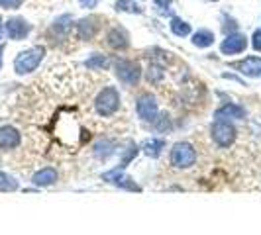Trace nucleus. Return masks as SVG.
<instances>
[{"mask_svg": "<svg viewBox=\"0 0 261 235\" xmlns=\"http://www.w3.org/2000/svg\"><path fill=\"white\" fill-rule=\"evenodd\" d=\"M45 59V47L43 45H34V47H28L24 51H20L14 59V71L16 75L24 77V75H30L34 73L41 61Z\"/></svg>", "mask_w": 261, "mask_h": 235, "instance_id": "f257e3e1", "label": "nucleus"}, {"mask_svg": "<svg viewBox=\"0 0 261 235\" xmlns=\"http://www.w3.org/2000/svg\"><path fill=\"white\" fill-rule=\"evenodd\" d=\"M120 102H122V98H120L116 86H105L94 98V110L98 116L110 118L120 110Z\"/></svg>", "mask_w": 261, "mask_h": 235, "instance_id": "f03ea898", "label": "nucleus"}, {"mask_svg": "<svg viewBox=\"0 0 261 235\" xmlns=\"http://www.w3.org/2000/svg\"><path fill=\"white\" fill-rule=\"evenodd\" d=\"M169 161L175 169H191L196 163V149L189 141H179L171 147Z\"/></svg>", "mask_w": 261, "mask_h": 235, "instance_id": "7ed1b4c3", "label": "nucleus"}, {"mask_svg": "<svg viewBox=\"0 0 261 235\" xmlns=\"http://www.w3.org/2000/svg\"><path fill=\"white\" fill-rule=\"evenodd\" d=\"M114 75L116 78L126 84V86H136L142 78V67L138 61H130V59H118L114 63Z\"/></svg>", "mask_w": 261, "mask_h": 235, "instance_id": "20e7f679", "label": "nucleus"}, {"mask_svg": "<svg viewBox=\"0 0 261 235\" xmlns=\"http://www.w3.org/2000/svg\"><path fill=\"white\" fill-rule=\"evenodd\" d=\"M210 135H212V141L218 145V147L228 149L236 141L234 124L230 120H214L212 122V128H210Z\"/></svg>", "mask_w": 261, "mask_h": 235, "instance_id": "39448f33", "label": "nucleus"}, {"mask_svg": "<svg viewBox=\"0 0 261 235\" xmlns=\"http://www.w3.org/2000/svg\"><path fill=\"white\" fill-rule=\"evenodd\" d=\"M136 114L142 122H151L157 118L159 114V104H157V98L151 94V92H144L138 96L136 100Z\"/></svg>", "mask_w": 261, "mask_h": 235, "instance_id": "423d86ee", "label": "nucleus"}, {"mask_svg": "<svg viewBox=\"0 0 261 235\" xmlns=\"http://www.w3.org/2000/svg\"><path fill=\"white\" fill-rule=\"evenodd\" d=\"M32 32V24L28 22L26 18H20V16H14V18H8L4 22V34L8 39H14V41H22L26 39Z\"/></svg>", "mask_w": 261, "mask_h": 235, "instance_id": "0eeeda50", "label": "nucleus"}, {"mask_svg": "<svg viewBox=\"0 0 261 235\" xmlns=\"http://www.w3.org/2000/svg\"><path fill=\"white\" fill-rule=\"evenodd\" d=\"M246 47H248V38H246L244 34H240V32L228 34V36L222 39V43H220V51H222V55H228V57L244 53Z\"/></svg>", "mask_w": 261, "mask_h": 235, "instance_id": "6e6552de", "label": "nucleus"}, {"mask_svg": "<svg viewBox=\"0 0 261 235\" xmlns=\"http://www.w3.org/2000/svg\"><path fill=\"white\" fill-rule=\"evenodd\" d=\"M106 43H108V47H112L116 51H124L130 47V34L124 27L114 26L106 34Z\"/></svg>", "mask_w": 261, "mask_h": 235, "instance_id": "1a4fd4ad", "label": "nucleus"}, {"mask_svg": "<svg viewBox=\"0 0 261 235\" xmlns=\"http://www.w3.org/2000/svg\"><path fill=\"white\" fill-rule=\"evenodd\" d=\"M22 143V133L14 126H0V149L12 151Z\"/></svg>", "mask_w": 261, "mask_h": 235, "instance_id": "9d476101", "label": "nucleus"}, {"mask_svg": "<svg viewBox=\"0 0 261 235\" xmlns=\"http://www.w3.org/2000/svg\"><path fill=\"white\" fill-rule=\"evenodd\" d=\"M234 69L238 73H242L244 77H249V78L261 77V57H255V55L246 57V59L234 63Z\"/></svg>", "mask_w": 261, "mask_h": 235, "instance_id": "9b49d317", "label": "nucleus"}, {"mask_svg": "<svg viewBox=\"0 0 261 235\" xmlns=\"http://www.w3.org/2000/svg\"><path fill=\"white\" fill-rule=\"evenodd\" d=\"M77 38L83 39V41H91L94 36H96V32H98V18H94V16H89V18H83V20H79L77 26Z\"/></svg>", "mask_w": 261, "mask_h": 235, "instance_id": "f8f14e48", "label": "nucleus"}, {"mask_svg": "<svg viewBox=\"0 0 261 235\" xmlns=\"http://www.w3.org/2000/svg\"><path fill=\"white\" fill-rule=\"evenodd\" d=\"M57 181H59V172H57L55 167H43L38 172H34V177H32V183H34V186H38V188L53 186Z\"/></svg>", "mask_w": 261, "mask_h": 235, "instance_id": "ddd939ff", "label": "nucleus"}, {"mask_svg": "<svg viewBox=\"0 0 261 235\" xmlns=\"http://www.w3.org/2000/svg\"><path fill=\"white\" fill-rule=\"evenodd\" d=\"M248 116L246 108L234 102H228V104L220 106L216 112H214V120H244Z\"/></svg>", "mask_w": 261, "mask_h": 235, "instance_id": "4468645a", "label": "nucleus"}, {"mask_svg": "<svg viewBox=\"0 0 261 235\" xmlns=\"http://www.w3.org/2000/svg\"><path fill=\"white\" fill-rule=\"evenodd\" d=\"M140 149H142L147 157L157 159V157H161L163 149H165V139H161V137H151V139H145L144 145H142Z\"/></svg>", "mask_w": 261, "mask_h": 235, "instance_id": "2eb2a0df", "label": "nucleus"}, {"mask_svg": "<svg viewBox=\"0 0 261 235\" xmlns=\"http://www.w3.org/2000/svg\"><path fill=\"white\" fill-rule=\"evenodd\" d=\"M110 65H112L110 57H108V55H102V53H92L91 57L85 61V67H87L89 71H106Z\"/></svg>", "mask_w": 261, "mask_h": 235, "instance_id": "dca6fc26", "label": "nucleus"}, {"mask_svg": "<svg viewBox=\"0 0 261 235\" xmlns=\"http://www.w3.org/2000/svg\"><path fill=\"white\" fill-rule=\"evenodd\" d=\"M214 32H210V30H198V32H195L193 34V45L195 47H198V49H206V47H210V45H214Z\"/></svg>", "mask_w": 261, "mask_h": 235, "instance_id": "f3484780", "label": "nucleus"}, {"mask_svg": "<svg viewBox=\"0 0 261 235\" xmlns=\"http://www.w3.org/2000/svg\"><path fill=\"white\" fill-rule=\"evenodd\" d=\"M71 30H73V16H71V14L59 16L51 26V32L55 34V36H67Z\"/></svg>", "mask_w": 261, "mask_h": 235, "instance_id": "a211bd4d", "label": "nucleus"}, {"mask_svg": "<svg viewBox=\"0 0 261 235\" xmlns=\"http://www.w3.org/2000/svg\"><path fill=\"white\" fill-rule=\"evenodd\" d=\"M169 27L177 38H187V36H191V34H193L191 24H189V22H185V20H181V18H177V16H175V18H171Z\"/></svg>", "mask_w": 261, "mask_h": 235, "instance_id": "6ab92c4d", "label": "nucleus"}, {"mask_svg": "<svg viewBox=\"0 0 261 235\" xmlns=\"http://www.w3.org/2000/svg\"><path fill=\"white\" fill-rule=\"evenodd\" d=\"M92 153L94 157H98V159H108V157L114 153V143L110 141V139H100V141H96L94 147H92Z\"/></svg>", "mask_w": 261, "mask_h": 235, "instance_id": "aec40b11", "label": "nucleus"}, {"mask_svg": "<svg viewBox=\"0 0 261 235\" xmlns=\"http://www.w3.org/2000/svg\"><path fill=\"white\" fill-rule=\"evenodd\" d=\"M20 188V183L14 179L10 172L0 170V192H16Z\"/></svg>", "mask_w": 261, "mask_h": 235, "instance_id": "412c9836", "label": "nucleus"}, {"mask_svg": "<svg viewBox=\"0 0 261 235\" xmlns=\"http://www.w3.org/2000/svg\"><path fill=\"white\" fill-rule=\"evenodd\" d=\"M114 10L116 12H128V14H142V6L136 4V0H116L114 2Z\"/></svg>", "mask_w": 261, "mask_h": 235, "instance_id": "4be33fe9", "label": "nucleus"}, {"mask_svg": "<svg viewBox=\"0 0 261 235\" xmlns=\"http://www.w3.org/2000/svg\"><path fill=\"white\" fill-rule=\"evenodd\" d=\"M138 153H140V145H136L134 141H130V143H128V147L122 151V161H120V165H118V167L126 169L132 161L136 159V155H138Z\"/></svg>", "mask_w": 261, "mask_h": 235, "instance_id": "5701e85b", "label": "nucleus"}, {"mask_svg": "<svg viewBox=\"0 0 261 235\" xmlns=\"http://www.w3.org/2000/svg\"><path fill=\"white\" fill-rule=\"evenodd\" d=\"M163 77H165V71H163V67L157 65V63H151V65L147 67V71H145V78H147V82H151V84L161 82Z\"/></svg>", "mask_w": 261, "mask_h": 235, "instance_id": "b1692460", "label": "nucleus"}, {"mask_svg": "<svg viewBox=\"0 0 261 235\" xmlns=\"http://www.w3.org/2000/svg\"><path fill=\"white\" fill-rule=\"evenodd\" d=\"M118 188H124V190H132V192H140L142 188L136 184V181H132L130 177H126V174H122L120 179H118L116 183H114Z\"/></svg>", "mask_w": 261, "mask_h": 235, "instance_id": "393cba45", "label": "nucleus"}, {"mask_svg": "<svg viewBox=\"0 0 261 235\" xmlns=\"http://www.w3.org/2000/svg\"><path fill=\"white\" fill-rule=\"evenodd\" d=\"M153 126H155L157 131H163V133H167V131L171 130L169 116H167V114H157V118L153 120Z\"/></svg>", "mask_w": 261, "mask_h": 235, "instance_id": "a878e982", "label": "nucleus"}, {"mask_svg": "<svg viewBox=\"0 0 261 235\" xmlns=\"http://www.w3.org/2000/svg\"><path fill=\"white\" fill-rule=\"evenodd\" d=\"M222 27H224V32H226V36L238 32V24H236L234 18H230V16H224V26Z\"/></svg>", "mask_w": 261, "mask_h": 235, "instance_id": "bb28decb", "label": "nucleus"}, {"mask_svg": "<svg viewBox=\"0 0 261 235\" xmlns=\"http://www.w3.org/2000/svg\"><path fill=\"white\" fill-rule=\"evenodd\" d=\"M22 2H24V0H0V6H2L4 10H16V8L22 6Z\"/></svg>", "mask_w": 261, "mask_h": 235, "instance_id": "cd10ccee", "label": "nucleus"}, {"mask_svg": "<svg viewBox=\"0 0 261 235\" xmlns=\"http://www.w3.org/2000/svg\"><path fill=\"white\" fill-rule=\"evenodd\" d=\"M251 45L255 51H261V30H255L251 36Z\"/></svg>", "mask_w": 261, "mask_h": 235, "instance_id": "c85d7f7f", "label": "nucleus"}, {"mask_svg": "<svg viewBox=\"0 0 261 235\" xmlns=\"http://www.w3.org/2000/svg\"><path fill=\"white\" fill-rule=\"evenodd\" d=\"M153 2H155V8L159 10V12H165V10H169V6L173 0H153Z\"/></svg>", "mask_w": 261, "mask_h": 235, "instance_id": "c756f323", "label": "nucleus"}, {"mask_svg": "<svg viewBox=\"0 0 261 235\" xmlns=\"http://www.w3.org/2000/svg\"><path fill=\"white\" fill-rule=\"evenodd\" d=\"M100 0H79V4L83 6V8H87V10H91V8H96V4H98Z\"/></svg>", "mask_w": 261, "mask_h": 235, "instance_id": "7c9ffc66", "label": "nucleus"}, {"mask_svg": "<svg viewBox=\"0 0 261 235\" xmlns=\"http://www.w3.org/2000/svg\"><path fill=\"white\" fill-rule=\"evenodd\" d=\"M2 55H4V45L0 43V71H2Z\"/></svg>", "mask_w": 261, "mask_h": 235, "instance_id": "2f4dec72", "label": "nucleus"}, {"mask_svg": "<svg viewBox=\"0 0 261 235\" xmlns=\"http://www.w3.org/2000/svg\"><path fill=\"white\" fill-rule=\"evenodd\" d=\"M2 32H4V24H2V18H0V39H2Z\"/></svg>", "mask_w": 261, "mask_h": 235, "instance_id": "473e14b6", "label": "nucleus"}, {"mask_svg": "<svg viewBox=\"0 0 261 235\" xmlns=\"http://www.w3.org/2000/svg\"><path fill=\"white\" fill-rule=\"evenodd\" d=\"M210 2H218V0H210Z\"/></svg>", "mask_w": 261, "mask_h": 235, "instance_id": "72a5a7b5", "label": "nucleus"}]
</instances>
